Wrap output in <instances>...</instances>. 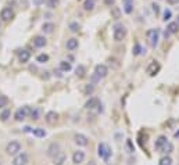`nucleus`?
Masks as SVG:
<instances>
[{
  "mask_svg": "<svg viewBox=\"0 0 179 165\" xmlns=\"http://www.w3.org/2000/svg\"><path fill=\"white\" fill-rule=\"evenodd\" d=\"M160 69H161L160 63H158V61H152V63L149 64V67H147V74H149L150 76H154L160 72Z\"/></svg>",
  "mask_w": 179,
  "mask_h": 165,
  "instance_id": "nucleus-8",
  "label": "nucleus"
},
{
  "mask_svg": "<svg viewBox=\"0 0 179 165\" xmlns=\"http://www.w3.org/2000/svg\"><path fill=\"white\" fill-rule=\"evenodd\" d=\"M75 74H76V76H78V78H83V76H85V67H83V65H78V67H76V69H75Z\"/></svg>",
  "mask_w": 179,
  "mask_h": 165,
  "instance_id": "nucleus-28",
  "label": "nucleus"
},
{
  "mask_svg": "<svg viewBox=\"0 0 179 165\" xmlns=\"http://www.w3.org/2000/svg\"><path fill=\"white\" fill-rule=\"evenodd\" d=\"M28 164V156L25 153H18L13 160V165H27Z\"/></svg>",
  "mask_w": 179,
  "mask_h": 165,
  "instance_id": "nucleus-9",
  "label": "nucleus"
},
{
  "mask_svg": "<svg viewBox=\"0 0 179 165\" xmlns=\"http://www.w3.org/2000/svg\"><path fill=\"white\" fill-rule=\"evenodd\" d=\"M111 15H112V18H115V20H118V18L121 17V11H119L118 7H112L111 9Z\"/></svg>",
  "mask_w": 179,
  "mask_h": 165,
  "instance_id": "nucleus-32",
  "label": "nucleus"
},
{
  "mask_svg": "<svg viewBox=\"0 0 179 165\" xmlns=\"http://www.w3.org/2000/svg\"><path fill=\"white\" fill-rule=\"evenodd\" d=\"M152 7H153V11H154L155 14H158V11H160V6H158V4H155V3H153Z\"/></svg>",
  "mask_w": 179,
  "mask_h": 165,
  "instance_id": "nucleus-38",
  "label": "nucleus"
},
{
  "mask_svg": "<svg viewBox=\"0 0 179 165\" xmlns=\"http://www.w3.org/2000/svg\"><path fill=\"white\" fill-rule=\"evenodd\" d=\"M29 112H31V107H28V105H25V107L17 110V112H15V115H14L15 121H18V122L24 121L27 117H29Z\"/></svg>",
  "mask_w": 179,
  "mask_h": 165,
  "instance_id": "nucleus-5",
  "label": "nucleus"
},
{
  "mask_svg": "<svg viewBox=\"0 0 179 165\" xmlns=\"http://www.w3.org/2000/svg\"><path fill=\"white\" fill-rule=\"evenodd\" d=\"M13 17H14V11H13V9H10V7H4V9L0 11V18L6 22L11 21Z\"/></svg>",
  "mask_w": 179,
  "mask_h": 165,
  "instance_id": "nucleus-7",
  "label": "nucleus"
},
{
  "mask_svg": "<svg viewBox=\"0 0 179 165\" xmlns=\"http://www.w3.org/2000/svg\"><path fill=\"white\" fill-rule=\"evenodd\" d=\"M124 11L126 14H131L133 11V2L132 0H124Z\"/></svg>",
  "mask_w": 179,
  "mask_h": 165,
  "instance_id": "nucleus-21",
  "label": "nucleus"
},
{
  "mask_svg": "<svg viewBox=\"0 0 179 165\" xmlns=\"http://www.w3.org/2000/svg\"><path fill=\"white\" fill-rule=\"evenodd\" d=\"M29 117L32 118V119H34V121H38V119H39V110H38V108H34V110L31 108Z\"/></svg>",
  "mask_w": 179,
  "mask_h": 165,
  "instance_id": "nucleus-30",
  "label": "nucleus"
},
{
  "mask_svg": "<svg viewBox=\"0 0 179 165\" xmlns=\"http://www.w3.org/2000/svg\"><path fill=\"white\" fill-rule=\"evenodd\" d=\"M97 156L100 157V158H103L104 161H107V160L110 158L111 150L108 148V146H107L106 143H100L99 146H97Z\"/></svg>",
  "mask_w": 179,
  "mask_h": 165,
  "instance_id": "nucleus-4",
  "label": "nucleus"
},
{
  "mask_svg": "<svg viewBox=\"0 0 179 165\" xmlns=\"http://www.w3.org/2000/svg\"><path fill=\"white\" fill-rule=\"evenodd\" d=\"M125 36H126V29L122 24H117L114 25V31H112V38L115 42H121V40L125 39Z\"/></svg>",
  "mask_w": 179,
  "mask_h": 165,
  "instance_id": "nucleus-1",
  "label": "nucleus"
},
{
  "mask_svg": "<svg viewBox=\"0 0 179 165\" xmlns=\"http://www.w3.org/2000/svg\"><path fill=\"white\" fill-rule=\"evenodd\" d=\"M167 141H168V139L165 138V136H160V138H158L157 140H155V143H154V148H155V150L160 151L161 148H163V146H164V144L167 143Z\"/></svg>",
  "mask_w": 179,
  "mask_h": 165,
  "instance_id": "nucleus-18",
  "label": "nucleus"
},
{
  "mask_svg": "<svg viewBox=\"0 0 179 165\" xmlns=\"http://www.w3.org/2000/svg\"><path fill=\"white\" fill-rule=\"evenodd\" d=\"M85 107L88 108V110H93V108H96V107H100V101H99V99H96V97H92V99H89L88 101H86Z\"/></svg>",
  "mask_w": 179,
  "mask_h": 165,
  "instance_id": "nucleus-16",
  "label": "nucleus"
},
{
  "mask_svg": "<svg viewBox=\"0 0 179 165\" xmlns=\"http://www.w3.org/2000/svg\"><path fill=\"white\" fill-rule=\"evenodd\" d=\"M93 92V86H86V93H92Z\"/></svg>",
  "mask_w": 179,
  "mask_h": 165,
  "instance_id": "nucleus-40",
  "label": "nucleus"
},
{
  "mask_svg": "<svg viewBox=\"0 0 179 165\" xmlns=\"http://www.w3.org/2000/svg\"><path fill=\"white\" fill-rule=\"evenodd\" d=\"M86 165H96V162H94V161H89Z\"/></svg>",
  "mask_w": 179,
  "mask_h": 165,
  "instance_id": "nucleus-42",
  "label": "nucleus"
},
{
  "mask_svg": "<svg viewBox=\"0 0 179 165\" xmlns=\"http://www.w3.org/2000/svg\"><path fill=\"white\" fill-rule=\"evenodd\" d=\"M7 104H9V97L2 94V96H0V108H4Z\"/></svg>",
  "mask_w": 179,
  "mask_h": 165,
  "instance_id": "nucleus-34",
  "label": "nucleus"
},
{
  "mask_svg": "<svg viewBox=\"0 0 179 165\" xmlns=\"http://www.w3.org/2000/svg\"><path fill=\"white\" fill-rule=\"evenodd\" d=\"M47 60H49V56H47V54H39V56L36 57L38 63H46Z\"/></svg>",
  "mask_w": 179,
  "mask_h": 165,
  "instance_id": "nucleus-36",
  "label": "nucleus"
},
{
  "mask_svg": "<svg viewBox=\"0 0 179 165\" xmlns=\"http://www.w3.org/2000/svg\"><path fill=\"white\" fill-rule=\"evenodd\" d=\"M171 15H172L171 10L170 9H165L164 10V17H163V20H164V21H168V20H171Z\"/></svg>",
  "mask_w": 179,
  "mask_h": 165,
  "instance_id": "nucleus-37",
  "label": "nucleus"
},
{
  "mask_svg": "<svg viewBox=\"0 0 179 165\" xmlns=\"http://www.w3.org/2000/svg\"><path fill=\"white\" fill-rule=\"evenodd\" d=\"M79 29H81V25H79L78 22L72 21V22L70 24V31H71V32H74V33H75V32H78Z\"/></svg>",
  "mask_w": 179,
  "mask_h": 165,
  "instance_id": "nucleus-31",
  "label": "nucleus"
},
{
  "mask_svg": "<svg viewBox=\"0 0 179 165\" xmlns=\"http://www.w3.org/2000/svg\"><path fill=\"white\" fill-rule=\"evenodd\" d=\"M178 31H179V24L176 21H172V22H170V24H168L167 32L170 33V35H174V33H176Z\"/></svg>",
  "mask_w": 179,
  "mask_h": 165,
  "instance_id": "nucleus-19",
  "label": "nucleus"
},
{
  "mask_svg": "<svg viewBox=\"0 0 179 165\" xmlns=\"http://www.w3.org/2000/svg\"><path fill=\"white\" fill-rule=\"evenodd\" d=\"M178 2H179V0H167V3H168V4H176Z\"/></svg>",
  "mask_w": 179,
  "mask_h": 165,
  "instance_id": "nucleus-41",
  "label": "nucleus"
},
{
  "mask_svg": "<svg viewBox=\"0 0 179 165\" xmlns=\"http://www.w3.org/2000/svg\"><path fill=\"white\" fill-rule=\"evenodd\" d=\"M20 151H21V144H20V141L11 140L9 144H7L6 153L9 154V156H17Z\"/></svg>",
  "mask_w": 179,
  "mask_h": 165,
  "instance_id": "nucleus-3",
  "label": "nucleus"
},
{
  "mask_svg": "<svg viewBox=\"0 0 179 165\" xmlns=\"http://www.w3.org/2000/svg\"><path fill=\"white\" fill-rule=\"evenodd\" d=\"M174 136H175V138H179V130H178V132H175V135H174Z\"/></svg>",
  "mask_w": 179,
  "mask_h": 165,
  "instance_id": "nucleus-43",
  "label": "nucleus"
},
{
  "mask_svg": "<svg viewBox=\"0 0 179 165\" xmlns=\"http://www.w3.org/2000/svg\"><path fill=\"white\" fill-rule=\"evenodd\" d=\"M0 165H2V164H0Z\"/></svg>",
  "mask_w": 179,
  "mask_h": 165,
  "instance_id": "nucleus-45",
  "label": "nucleus"
},
{
  "mask_svg": "<svg viewBox=\"0 0 179 165\" xmlns=\"http://www.w3.org/2000/svg\"><path fill=\"white\" fill-rule=\"evenodd\" d=\"M161 153H164L165 156H167V154H170V153H172L174 151V146H172V143H170V141H167V143L164 144V146H163V148H161Z\"/></svg>",
  "mask_w": 179,
  "mask_h": 165,
  "instance_id": "nucleus-23",
  "label": "nucleus"
},
{
  "mask_svg": "<svg viewBox=\"0 0 179 165\" xmlns=\"http://www.w3.org/2000/svg\"><path fill=\"white\" fill-rule=\"evenodd\" d=\"M94 75L99 76V78H106L107 75H108V68H107V65H104V64H97L96 67H94Z\"/></svg>",
  "mask_w": 179,
  "mask_h": 165,
  "instance_id": "nucleus-6",
  "label": "nucleus"
},
{
  "mask_svg": "<svg viewBox=\"0 0 179 165\" xmlns=\"http://www.w3.org/2000/svg\"><path fill=\"white\" fill-rule=\"evenodd\" d=\"M147 40L152 47H155L160 40V31L158 29H149L147 31Z\"/></svg>",
  "mask_w": 179,
  "mask_h": 165,
  "instance_id": "nucleus-2",
  "label": "nucleus"
},
{
  "mask_svg": "<svg viewBox=\"0 0 179 165\" xmlns=\"http://www.w3.org/2000/svg\"><path fill=\"white\" fill-rule=\"evenodd\" d=\"M132 53H133V56H140V54H142V46H140L139 43H136V45H135V47H133V51H132Z\"/></svg>",
  "mask_w": 179,
  "mask_h": 165,
  "instance_id": "nucleus-35",
  "label": "nucleus"
},
{
  "mask_svg": "<svg viewBox=\"0 0 179 165\" xmlns=\"http://www.w3.org/2000/svg\"><path fill=\"white\" fill-rule=\"evenodd\" d=\"M158 165H172V158H171L170 156H164L160 160Z\"/></svg>",
  "mask_w": 179,
  "mask_h": 165,
  "instance_id": "nucleus-27",
  "label": "nucleus"
},
{
  "mask_svg": "<svg viewBox=\"0 0 179 165\" xmlns=\"http://www.w3.org/2000/svg\"><path fill=\"white\" fill-rule=\"evenodd\" d=\"M83 160H85V153H83V151L78 150L72 154V162L74 164L78 165V164H81V162H83Z\"/></svg>",
  "mask_w": 179,
  "mask_h": 165,
  "instance_id": "nucleus-14",
  "label": "nucleus"
},
{
  "mask_svg": "<svg viewBox=\"0 0 179 165\" xmlns=\"http://www.w3.org/2000/svg\"><path fill=\"white\" fill-rule=\"evenodd\" d=\"M114 3H115V0H104V4H106V6H108V7L114 6Z\"/></svg>",
  "mask_w": 179,
  "mask_h": 165,
  "instance_id": "nucleus-39",
  "label": "nucleus"
},
{
  "mask_svg": "<svg viewBox=\"0 0 179 165\" xmlns=\"http://www.w3.org/2000/svg\"><path fill=\"white\" fill-rule=\"evenodd\" d=\"M58 151H61L60 144H58V143H52L50 146H49V148H47V156L50 157V158H53V157H54Z\"/></svg>",
  "mask_w": 179,
  "mask_h": 165,
  "instance_id": "nucleus-12",
  "label": "nucleus"
},
{
  "mask_svg": "<svg viewBox=\"0 0 179 165\" xmlns=\"http://www.w3.org/2000/svg\"><path fill=\"white\" fill-rule=\"evenodd\" d=\"M71 63H68V61H61L60 63V69L63 72H68V71H71Z\"/></svg>",
  "mask_w": 179,
  "mask_h": 165,
  "instance_id": "nucleus-25",
  "label": "nucleus"
},
{
  "mask_svg": "<svg viewBox=\"0 0 179 165\" xmlns=\"http://www.w3.org/2000/svg\"><path fill=\"white\" fill-rule=\"evenodd\" d=\"M46 122L47 123H50V125H53V123H56L57 122V119H58V114L56 111H49L47 114H46Z\"/></svg>",
  "mask_w": 179,
  "mask_h": 165,
  "instance_id": "nucleus-15",
  "label": "nucleus"
},
{
  "mask_svg": "<svg viewBox=\"0 0 179 165\" xmlns=\"http://www.w3.org/2000/svg\"><path fill=\"white\" fill-rule=\"evenodd\" d=\"M67 49L70 51H72V50H75V49H78V39H75V38H71V39H68L67 40Z\"/></svg>",
  "mask_w": 179,
  "mask_h": 165,
  "instance_id": "nucleus-20",
  "label": "nucleus"
},
{
  "mask_svg": "<svg viewBox=\"0 0 179 165\" xmlns=\"http://www.w3.org/2000/svg\"><path fill=\"white\" fill-rule=\"evenodd\" d=\"M0 29H2V22H0Z\"/></svg>",
  "mask_w": 179,
  "mask_h": 165,
  "instance_id": "nucleus-44",
  "label": "nucleus"
},
{
  "mask_svg": "<svg viewBox=\"0 0 179 165\" xmlns=\"http://www.w3.org/2000/svg\"><path fill=\"white\" fill-rule=\"evenodd\" d=\"M65 160H67L65 153H64V151H58V153L53 157V164L54 165H63L64 162H65Z\"/></svg>",
  "mask_w": 179,
  "mask_h": 165,
  "instance_id": "nucleus-11",
  "label": "nucleus"
},
{
  "mask_svg": "<svg viewBox=\"0 0 179 165\" xmlns=\"http://www.w3.org/2000/svg\"><path fill=\"white\" fill-rule=\"evenodd\" d=\"M32 133H34V136H36V138H45V136H46V130L42 129V128L32 129Z\"/></svg>",
  "mask_w": 179,
  "mask_h": 165,
  "instance_id": "nucleus-26",
  "label": "nucleus"
},
{
  "mask_svg": "<svg viewBox=\"0 0 179 165\" xmlns=\"http://www.w3.org/2000/svg\"><path fill=\"white\" fill-rule=\"evenodd\" d=\"M54 24L53 22H45L43 24V27H42V31L45 33H53V31H54Z\"/></svg>",
  "mask_w": 179,
  "mask_h": 165,
  "instance_id": "nucleus-22",
  "label": "nucleus"
},
{
  "mask_svg": "<svg viewBox=\"0 0 179 165\" xmlns=\"http://www.w3.org/2000/svg\"><path fill=\"white\" fill-rule=\"evenodd\" d=\"M58 4H60V0H46V6L49 9H56L58 7Z\"/></svg>",
  "mask_w": 179,
  "mask_h": 165,
  "instance_id": "nucleus-29",
  "label": "nucleus"
},
{
  "mask_svg": "<svg viewBox=\"0 0 179 165\" xmlns=\"http://www.w3.org/2000/svg\"><path fill=\"white\" fill-rule=\"evenodd\" d=\"M74 139H75V143L78 144V146H82V147H85V146H88V144H89V139L86 138L85 135H82V133H76Z\"/></svg>",
  "mask_w": 179,
  "mask_h": 165,
  "instance_id": "nucleus-10",
  "label": "nucleus"
},
{
  "mask_svg": "<svg viewBox=\"0 0 179 165\" xmlns=\"http://www.w3.org/2000/svg\"><path fill=\"white\" fill-rule=\"evenodd\" d=\"M10 115H11V112H10V110H4L2 114H0V119L3 121V122H6L7 119L10 118Z\"/></svg>",
  "mask_w": 179,
  "mask_h": 165,
  "instance_id": "nucleus-33",
  "label": "nucleus"
},
{
  "mask_svg": "<svg viewBox=\"0 0 179 165\" xmlns=\"http://www.w3.org/2000/svg\"><path fill=\"white\" fill-rule=\"evenodd\" d=\"M31 58V53L28 50H21L18 53V60L20 63H28Z\"/></svg>",
  "mask_w": 179,
  "mask_h": 165,
  "instance_id": "nucleus-17",
  "label": "nucleus"
},
{
  "mask_svg": "<svg viewBox=\"0 0 179 165\" xmlns=\"http://www.w3.org/2000/svg\"><path fill=\"white\" fill-rule=\"evenodd\" d=\"M94 4H96L94 0H85V3H83V9H85L86 11H92V10L94 9Z\"/></svg>",
  "mask_w": 179,
  "mask_h": 165,
  "instance_id": "nucleus-24",
  "label": "nucleus"
},
{
  "mask_svg": "<svg viewBox=\"0 0 179 165\" xmlns=\"http://www.w3.org/2000/svg\"><path fill=\"white\" fill-rule=\"evenodd\" d=\"M46 43H47V40H46V38L45 36H35L34 38V46L35 47H38V49H42V47H45L46 46Z\"/></svg>",
  "mask_w": 179,
  "mask_h": 165,
  "instance_id": "nucleus-13",
  "label": "nucleus"
}]
</instances>
